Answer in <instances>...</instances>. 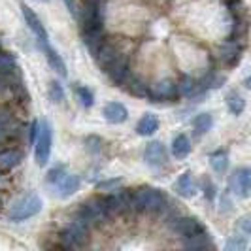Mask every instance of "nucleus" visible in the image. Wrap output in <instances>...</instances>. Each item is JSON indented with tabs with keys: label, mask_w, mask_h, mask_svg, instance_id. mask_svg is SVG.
<instances>
[{
	"label": "nucleus",
	"mask_w": 251,
	"mask_h": 251,
	"mask_svg": "<svg viewBox=\"0 0 251 251\" xmlns=\"http://www.w3.org/2000/svg\"><path fill=\"white\" fill-rule=\"evenodd\" d=\"M168 206H170V201L161 189L142 185L136 191H132V210H134V214L163 215Z\"/></svg>",
	"instance_id": "nucleus-1"
},
{
	"label": "nucleus",
	"mask_w": 251,
	"mask_h": 251,
	"mask_svg": "<svg viewBox=\"0 0 251 251\" xmlns=\"http://www.w3.org/2000/svg\"><path fill=\"white\" fill-rule=\"evenodd\" d=\"M77 219L83 221L91 228H97V226H102L104 223L112 221L110 212L106 208V199L97 195V197H91L85 202H81V206L77 210Z\"/></svg>",
	"instance_id": "nucleus-2"
},
{
	"label": "nucleus",
	"mask_w": 251,
	"mask_h": 251,
	"mask_svg": "<svg viewBox=\"0 0 251 251\" xmlns=\"http://www.w3.org/2000/svg\"><path fill=\"white\" fill-rule=\"evenodd\" d=\"M89 230L91 226H87L83 221L75 219L72 221L68 226H64L59 234V240H61V246L64 250H81L85 248L89 240Z\"/></svg>",
	"instance_id": "nucleus-3"
},
{
	"label": "nucleus",
	"mask_w": 251,
	"mask_h": 251,
	"mask_svg": "<svg viewBox=\"0 0 251 251\" xmlns=\"http://www.w3.org/2000/svg\"><path fill=\"white\" fill-rule=\"evenodd\" d=\"M40 210H42V199L36 193H28L25 197H21L19 201L13 202V206L8 212V219L10 221H26L40 214Z\"/></svg>",
	"instance_id": "nucleus-4"
},
{
	"label": "nucleus",
	"mask_w": 251,
	"mask_h": 251,
	"mask_svg": "<svg viewBox=\"0 0 251 251\" xmlns=\"http://www.w3.org/2000/svg\"><path fill=\"white\" fill-rule=\"evenodd\" d=\"M106 199V208L110 212V217H125L128 214H134L132 210V191L130 189H117L110 195L104 197Z\"/></svg>",
	"instance_id": "nucleus-5"
},
{
	"label": "nucleus",
	"mask_w": 251,
	"mask_h": 251,
	"mask_svg": "<svg viewBox=\"0 0 251 251\" xmlns=\"http://www.w3.org/2000/svg\"><path fill=\"white\" fill-rule=\"evenodd\" d=\"M51 148H53V126L48 119L40 121V132L34 142V161L38 166H46L50 163Z\"/></svg>",
	"instance_id": "nucleus-6"
},
{
	"label": "nucleus",
	"mask_w": 251,
	"mask_h": 251,
	"mask_svg": "<svg viewBox=\"0 0 251 251\" xmlns=\"http://www.w3.org/2000/svg\"><path fill=\"white\" fill-rule=\"evenodd\" d=\"M170 230L176 236L187 238V236H193V234L202 232L206 228H204V225L201 223L199 217H193V215H176L174 219H170Z\"/></svg>",
	"instance_id": "nucleus-7"
},
{
	"label": "nucleus",
	"mask_w": 251,
	"mask_h": 251,
	"mask_svg": "<svg viewBox=\"0 0 251 251\" xmlns=\"http://www.w3.org/2000/svg\"><path fill=\"white\" fill-rule=\"evenodd\" d=\"M104 28L102 19V0H85L81 10V30Z\"/></svg>",
	"instance_id": "nucleus-8"
},
{
	"label": "nucleus",
	"mask_w": 251,
	"mask_h": 251,
	"mask_svg": "<svg viewBox=\"0 0 251 251\" xmlns=\"http://www.w3.org/2000/svg\"><path fill=\"white\" fill-rule=\"evenodd\" d=\"M228 189L238 199H250L251 197V168H238L232 172Z\"/></svg>",
	"instance_id": "nucleus-9"
},
{
	"label": "nucleus",
	"mask_w": 251,
	"mask_h": 251,
	"mask_svg": "<svg viewBox=\"0 0 251 251\" xmlns=\"http://www.w3.org/2000/svg\"><path fill=\"white\" fill-rule=\"evenodd\" d=\"M179 97V91H177V83L172 79H161V81H155L150 85V93H148V99H151L153 102H164V100H174Z\"/></svg>",
	"instance_id": "nucleus-10"
},
{
	"label": "nucleus",
	"mask_w": 251,
	"mask_h": 251,
	"mask_svg": "<svg viewBox=\"0 0 251 251\" xmlns=\"http://www.w3.org/2000/svg\"><path fill=\"white\" fill-rule=\"evenodd\" d=\"M144 161L151 168H161L168 163V151H166L163 142H159V140L150 142L144 150Z\"/></svg>",
	"instance_id": "nucleus-11"
},
{
	"label": "nucleus",
	"mask_w": 251,
	"mask_h": 251,
	"mask_svg": "<svg viewBox=\"0 0 251 251\" xmlns=\"http://www.w3.org/2000/svg\"><path fill=\"white\" fill-rule=\"evenodd\" d=\"M21 13H23V19H25L26 26L32 30V34L36 38L38 44H46L50 42V36H48V30L42 23V19L36 15V12L32 8H28L26 4H21Z\"/></svg>",
	"instance_id": "nucleus-12"
},
{
	"label": "nucleus",
	"mask_w": 251,
	"mask_h": 251,
	"mask_svg": "<svg viewBox=\"0 0 251 251\" xmlns=\"http://www.w3.org/2000/svg\"><path fill=\"white\" fill-rule=\"evenodd\" d=\"M121 55H123V53H121L119 46H117L115 42H112V40H104L102 46L99 48V51L95 53V61H97V64L100 66V70L104 72V70H106L112 63H115Z\"/></svg>",
	"instance_id": "nucleus-13"
},
{
	"label": "nucleus",
	"mask_w": 251,
	"mask_h": 251,
	"mask_svg": "<svg viewBox=\"0 0 251 251\" xmlns=\"http://www.w3.org/2000/svg\"><path fill=\"white\" fill-rule=\"evenodd\" d=\"M242 51H244V46L240 40H232L228 38L225 44L219 48V59L226 64V66H236L242 59Z\"/></svg>",
	"instance_id": "nucleus-14"
},
{
	"label": "nucleus",
	"mask_w": 251,
	"mask_h": 251,
	"mask_svg": "<svg viewBox=\"0 0 251 251\" xmlns=\"http://www.w3.org/2000/svg\"><path fill=\"white\" fill-rule=\"evenodd\" d=\"M104 74L108 75V79L112 81L113 85H123L126 79V74H128V55H121L115 63H112L106 70Z\"/></svg>",
	"instance_id": "nucleus-15"
},
{
	"label": "nucleus",
	"mask_w": 251,
	"mask_h": 251,
	"mask_svg": "<svg viewBox=\"0 0 251 251\" xmlns=\"http://www.w3.org/2000/svg\"><path fill=\"white\" fill-rule=\"evenodd\" d=\"M38 48H40V51L44 53V57L48 59L50 66L57 72V74L61 75V77H66V75H68V68H66L64 59L61 57V53L55 50V48H51L50 42H46V44H38Z\"/></svg>",
	"instance_id": "nucleus-16"
},
{
	"label": "nucleus",
	"mask_w": 251,
	"mask_h": 251,
	"mask_svg": "<svg viewBox=\"0 0 251 251\" xmlns=\"http://www.w3.org/2000/svg\"><path fill=\"white\" fill-rule=\"evenodd\" d=\"M102 115L112 125H123L128 119V110H126L125 104H121V102H108L102 108Z\"/></svg>",
	"instance_id": "nucleus-17"
},
{
	"label": "nucleus",
	"mask_w": 251,
	"mask_h": 251,
	"mask_svg": "<svg viewBox=\"0 0 251 251\" xmlns=\"http://www.w3.org/2000/svg\"><path fill=\"white\" fill-rule=\"evenodd\" d=\"M174 191H176V195H179L181 199H191V197H195V193H197V183H195L193 174H191L189 170L183 172V174L174 181Z\"/></svg>",
	"instance_id": "nucleus-18"
},
{
	"label": "nucleus",
	"mask_w": 251,
	"mask_h": 251,
	"mask_svg": "<svg viewBox=\"0 0 251 251\" xmlns=\"http://www.w3.org/2000/svg\"><path fill=\"white\" fill-rule=\"evenodd\" d=\"M79 185H81V177L77 176V174H66L53 189L57 191V195L61 199H68V197H72L75 191L79 189Z\"/></svg>",
	"instance_id": "nucleus-19"
},
{
	"label": "nucleus",
	"mask_w": 251,
	"mask_h": 251,
	"mask_svg": "<svg viewBox=\"0 0 251 251\" xmlns=\"http://www.w3.org/2000/svg\"><path fill=\"white\" fill-rule=\"evenodd\" d=\"M183 248L191 251L210 250V248H214V242H212V236H210L206 230H202V232H197V234H193V236L183 238Z\"/></svg>",
	"instance_id": "nucleus-20"
},
{
	"label": "nucleus",
	"mask_w": 251,
	"mask_h": 251,
	"mask_svg": "<svg viewBox=\"0 0 251 251\" xmlns=\"http://www.w3.org/2000/svg\"><path fill=\"white\" fill-rule=\"evenodd\" d=\"M15 134V121H13V113L8 106L0 108V142L12 138Z\"/></svg>",
	"instance_id": "nucleus-21"
},
{
	"label": "nucleus",
	"mask_w": 251,
	"mask_h": 251,
	"mask_svg": "<svg viewBox=\"0 0 251 251\" xmlns=\"http://www.w3.org/2000/svg\"><path fill=\"white\" fill-rule=\"evenodd\" d=\"M159 125L161 123H159V117L155 113H144L140 117V121L136 123V132L140 136H151V134H155L159 130Z\"/></svg>",
	"instance_id": "nucleus-22"
},
{
	"label": "nucleus",
	"mask_w": 251,
	"mask_h": 251,
	"mask_svg": "<svg viewBox=\"0 0 251 251\" xmlns=\"http://www.w3.org/2000/svg\"><path fill=\"white\" fill-rule=\"evenodd\" d=\"M191 150H193V146H191V140L187 134H177L176 138L172 140L170 151H172L174 159H185V157H189Z\"/></svg>",
	"instance_id": "nucleus-23"
},
{
	"label": "nucleus",
	"mask_w": 251,
	"mask_h": 251,
	"mask_svg": "<svg viewBox=\"0 0 251 251\" xmlns=\"http://www.w3.org/2000/svg\"><path fill=\"white\" fill-rule=\"evenodd\" d=\"M23 153L19 150H4L0 151V170H12L21 163Z\"/></svg>",
	"instance_id": "nucleus-24"
},
{
	"label": "nucleus",
	"mask_w": 251,
	"mask_h": 251,
	"mask_svg": "<svg viewBox=\"0 0 251 251\" xmlns=\"http://www.w3.org/2000/svg\"><path fill=\"white\" fill-rule=\"evenodd\" d=\"M212 126H214V115L212 113L202 112L193 119V130H195L197 136H204Z\"/></svg>",
	"instance_id": "nucleus-25"
},
{
	"label": "nucleus",
	"mask_w": 251,
	"mask_h": 251,
	"mask_svg": "<svg viewBox=\"0 0 251 251\" xmlns=\"http://www.w3.org/2000/svg\"><path fill=\"white\" fill-rule=\"evenodd\" d=\"M210 166L215 174H225L228 168V153L225 150H217L210 155Z\"/></svg>",
	"instance_id": "nucleus-26"
},
{
	"label": "nucleus",
	"mask_w": 251,
	"mask_h": 251,
	"mask_svg": "<svg viewBox=\"0 0 251 251\" xmlns=\"http://www.w3.org/2000/svg\"><path fill=\"white\" fill-rule=\"evenodd\" d=\"M72 89H74V95L75 99L79 100V104L83 106V108H93L95 106V95H93V91L89 87H85V85H81V83H74L72 85Z\"/></svg>",
	"instance_id": "nucleus-27"
},
{
	"label": "nucleus",
	"mask_w": 251,
	"mask_h": 251,
	"mask_svg": "<svg viewBox=\"0 0 251 251\" xmlns=\"http://www.w3.org/2000/svg\"><path fill=\"white\" fill-rule=\"evenodd\" d=\"M225 100H226V108H228V112L232 113V115H240V113L246 110V100H244V97L240 93H236V91L226 93Z\"/></svg>",
	"instance_id": "nucleus-28"
},
{
	"label": "nucleus",
	"mask_w": 251,
	"mask_h": 251,
	"mask_svg": "<svg viewBox=\"0 0 251 251\" xmlns=\"http://www.w3.org/2000/svg\"><path fill=\"white\" fill-rule=\"evenodd\" d=\"M197 83L191 75H183L179 81H177V91H179V97H187V99H195L197 95Z\"/></svg>",
	"instance_id": "nucleus-29"
},
{
	"label": "nucleus",
	"mask_w": 251,
	"mask_h": 251,
	"mask_svg": "<svg viewBox=\"0 0 251 251\" xmlns=\"http://www.w3.org/2000/svg\"><path fill=\"white\" fill-rule=\"evenodd\" d=\"M48 97L53 104H64L66 100V93H64V87L59 83V79H51L50 85H48Z\"/></svg>",
	"instance_id": "nucleus-30"
},
{
	"label": "nucleus",
	"mask_w": 251,
	"mask_h": 251,
	"mask_svg": "<svg viewBox=\"0 0 251 251\" xmlns=\"http://www.w3.org/2000/svg\"><path fill=\"white\" fill-rule=\"evenodd\" d=\"M17 70V59L10 51H0V74Z\"/></svg>",
	"instance_id": "nucleus-31"
},
{
	"label": "nucleus",
	"mask_w": 251,
	"mask_h": 251,
	"mask_svg": "<svg viewBox=\"0 0 251 251\" xmlns=\"http://www.w3.org/2000/svg\"><path fill=\"white\" fill-rule=\"evenodd\" d=\"M248 248V236L242 234V232H236L234 236H230L228 242L225 244V250L228 251H242Z\"/></svg>",
	"instance_id": "nucleus-32"
},
{
	"label": "nucleus",
	"mask_w": 251,
	"mask_h": 251,
	"mask_svg": "<svg viewBox=\"0 0 251 251\" xmlns=\"http://www.w3.org/2000/svg\"><path fill=\"white\" fill-rule=\"evenodd\" d=\"M68 172H66V166L64 164H57V166H53L50 172H48V176H46V181L50 183L51 187H55L64 176H66Z\"/></svg>",
	"instance_id": "nucleus-33"
},
{
	"label": "nucleus",
	"mask_w": 251,
	"mask_h": 251,
	"mask_svg": "<svg viewBox=\"0 0 251 251\" xmlns=\"http://www.w3.org/2000/svg\"><path fill=\"white\" fill-rule=\"evenodd\" d=\"M123 185V179L121 177H110V179H102L97 183V191L100 193H113L117 189Z\"/></svg>",
	"instance_id": "nucleus-34"
},
{
	"label": "nucleus",
	"mask_w": 251,
	"mask_h": 251,
	"mask_svg": "<svg viewBox=\"0 0 251 251\" xmlns=\"http://www.w3.org/2000/svg\"><path fill=\"white\" fill-rule=\"evenodd\" d=\"M128 93L134 95V97H142V99H148V93H150V85H144L140 79H130V85H128Z\"/></svg>",
	"instance_id": "nucleus-35"
},
{
	"label": "nucleus",
	"mask_w": 251,
	"mask_h": 251,
	"mask_svg": "<svg viewBox=\"0 0 251 251\" xmlns=\"http://www.w3.org/2000/svg\"><path fill=\"white\" fill-rule=\"evenodd\" d=\"M202 191H204V199L208 202L215 201V197H217V187H215V183L210 177H204V179H202Z\"/></svg>",
	"instance_id": "nucleus-36"
},
{
	"label": "nucleus",
	"mask_w": 251,
	"mask_h": 251,
	"mask_svg": "<svg viewBox=\"0 0 251 251\" xmlns=\"http://www.w3.org/2000/svg\"><path fill=\"white\" fill-rule=\"evenodd\" d=\"M102 146H104L102 138L95 136V134H91V136H87V138H85V148H87V151H89V153H93V155L100 153Z\"/></svg>",
	"instance_id": "nucleus-37"
},
{
	"label": "nucleus",
	"mask_w": 251,
	"mask_h": 251,
	"mask_svg": "<svg viewBox=\"0 0 251 251\" xmlns=\"http://www.w3.org/2000/svg\"><path fill=\"white\" fill-rule=\"evenodd\" d=\"M234 228H236V232H242V234L250 236L251 234V215H246V217L238 219V223H236Z\"/></svg>",
	"instance_id": "nucleus-38"
},
{
	"label": "nucleus",
	"mask_w": 251,
	"mask_h": 251,
	"mask_svg": "<svg viewBox=\"0 0 251 251\" xmlns=\"http://www.w3.org/2000/svg\"><path fill=\"white\" fill-rule=\"evenodd\" d=\"M38 132H40V121H32V123H30V130H28V142H30V144L36 142Z\"/></svg>",
	"instance_id": "nucleus-39"
},
{
	"label": "nucleus",
	"mask_w": 251,
	"mask_h": 251,
	"mask_svg": "<svg viewBox=\"0 0 251 251\" xmlns=\"http://www.w3.org/2000/svg\"><path fill=\"white\" fill-rule=\"evenodd\" d=\"M64 6L68 8V12L72 13V15H75L77 13V6H75V0H63Z\"/></svg>",
	"instance_id": "nucleus-40"
},
{
	"label": "nucleus",
	"mask_w": 251,
	"mask_h": 251,
	"mask_svg": "<svg viewBox=\"0 0 251 251\" xmlns=\"http://www.w3.org/2000/svg\"><path fill=\"white\" fill-rule=\"evenodd\" d=\"M244 85H246V87H248V89H251V75H250V77H246V81H244Z\"/></svg>",
	"instance_id": "nucleus-41"
},
{
	"label": "nucleus",
	"mask_w": 251,
	"mask_h": 251,
	"mask_svg": "<svg viewBox=\"0 0 251 251\" xmlns=\"http://www.w3.org/2000/svg\"><path fill=\"white\" fill-rule=\"evenodd\" d=\"M36 2H50V0H36Z\"/></svg>",
	"instance_id": "nucleus-42"
}]
</instances>
